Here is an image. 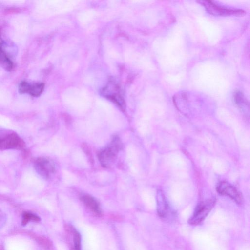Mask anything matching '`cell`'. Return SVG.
<instances>
[{"instance_id": "cell-1", "label": "cell", "mask_w": 250, "mask_h": 250, "mask_svg": "<svg viewBox=\"0 0 250 250\" xmlns=\"http://www.w3.org/2000/svg\"><path fill=\"white\" fill-rule=\"evenodd\" d=\"M122 143L118 137H115L111 142L99 151L98 157L101 165L104 167H110L115 161L121 149Z\"/></svg>"}, {"instance_id": "cell-2", "label": "cell", "mask_w": 250, "mask_h": 250, "mask_svg": "<svg viewBox=\"0 0 250 250\" xmlns=\"http://www.w3.org/2000/svg\"><path fill=\"white\" fill-rule=\"evenodd\" d=\"M25 143L20 136L15 131L0 129V150L22 149Z\"/></svg>"}, {"instance_id": "cell-3", "label": "cell", "mask_w": 250, "mask_h": 250, "mask_svg": "<svg viewBox=\"0 0 250 250\" xmlns=\"http://www.w3.org/2000/svg\"><path fill=\"white\" fill-rule=\"evenodd\" d=\"M215 203V200L213 198L200 203L196 207L192 216L188 220V223L191 225L201 224L212 209Z\"/></svg>"}, {"instance_id": "cell-4", "label": "cell", "mask_w": 250, "mask_h": 250, "mask_svg": "<svg viewBox=\"0 0 250 250\" xmlns=\"http://www.w3.org/2000/svg\"><path fill=\"white\" fill-rule=\"evenodd\" d=\"M203 5L207 11L214 16H227L241 15L245 13L242 10L228 8L218 5L211 1H202Z\"/></svg>"}, {"instance_id": "cell-5", "label": "cell", "mask_w": 250, "mask_h": 250, "mask_svg": "<svg viewBox=\"0 0 250 250\" xmlns=\"http://www.w3.org/2000/svg\"><path fill=\"white\" fill-rule=\"evenodd\" d=\"M36 171L42 178L45 179L50 178L55 172V167L53 162L46 157H39L34 162Z\"/></svg>"}, {"instance_id": "cell-6", "label": "cell", "mask_w": 250, "mask_h": 250, "mask_svg": "<svg viewBox=\"0 0 250 250\" xmlns=\"http://www.w3.org/2000/svg\"><path fill=\"white\" fill-rule=\"evenodd\" d=\"M217 191L221 195L231 198L238 204L243 203V199L241 193L234 186L227 182H221L217 187Z\"/></svg>"}, {"instance_id": "cell-7", "label": "cell", "mask_w": 250, "mask_h": 250, "mask_svg": "<svg viewBox=\"0 0 250 250\" xmlns=\"http://www.w3.org/2000/svg\"><path fill=\"white\" fill-rule=\"evenodd\" d=\"M44 87L43 83L30 84L27 82L23 81L20 83L19 91L21 93H28L33 97H37L42 92Z\"/></svg>"}, {"instance_id": "cell-8", "label": "cell", "mask_w": 250, "mask_h": 250, "mask_svg": "<svg viewBox=\"0 0 250 250\" xmlns=\"http://www.w3.org/2000/svg\"><path fill=\"white\" fill-rule=\"evenodd\" d=\"M80 200L96 215L100 216L102 211L99 202L92 196L83 194L80 197Z\"/></svg>"}, {"instance_id": "cell-9", "label": "cell", "mask_w": 250, "mask_h": 250, "mask_svg": "<svg viewBox=\"0 0 250 250\" xmlns=\"http://www.w3.org/2000/svg\"><path fill=\"white\" fill-rule=\"evenodd\" d=\"M157 212L162 218H166L170 212L169 206L161 191L157 194Z\"/></svg>"}, {"instance_id": "cell-10", "label": "cell", "mask_w": 250, "mask_h": 250, "mask_svg": "<svg viewBox=\"0 0 250 250\" xmlns=\"http://www.w3.org/2000/svg\"><path fill=\"white\" fill-rule=\"evenodd\" d=\"M2 42H0V65L7 71H11L13 63L2 47Z\"/></svg>"}, {"instance_id": "cell-11", "label": "cell", "mask_w": 250, "mask_h": 250, "mask_svg": "<svg viewBox=\"0 0 250 250\" xmlns=\"http://www.w3.org/2000/svg\"><path fill=\"white\" fill-rule=\"evenodd\" d=\"M235 103L238 107L244 112H246L247 108H249L248 103L244 95L240 91H237L234 95Z\"/></svg>"}, {"instance_id": "cell-12", "label": "cell", "mask_w": 250, "mask_h": 250, "mask_svg": "<svg viewBox=\"0 0 250 250\" xmlns=\"http://www.w3.org/2000/svg\"><path fill=\"white\" fill-rule=\"evenodd\" d=\"M39 220L40 218L35 214L30 212H24L22 215V224L25 225L30 221H39Z\"/></svg>"}, {"instance_id": "cell-13", "label": "cell", "mask_w": 250, "mask_h": 250, "mask_svg": "<svg viewBox=\"0 0 250 250\" xmlns=\"http://www.w3.org/2000/svg\"><path fill=\"white\" fill-rule=\"evenodd\" d=\"M73 236L74 248L73 250H81V235L75 229L72 233Z\"/></svg>"}]
</instances>
